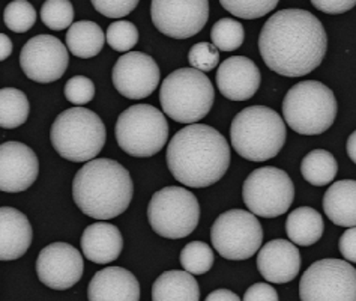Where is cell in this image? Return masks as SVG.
Masks as SVG:
<instances>
[{
    "instance_id": "19",
    "label": "cell",
    "mask_w": 356,
    "mask_h": 301,
    "mask_svg": "<svg viewBox=\"0 0 356 301\" xmlns=\"http://www.w3.org/2000/svg\"><path fill=\"white\" fill-rule=\"evenodd\" d=\"M257 270L270 284H287L299 275L301 253L292 241L273 240L260 249Z\"/></svg>"
},
{
    "instance_id": "14",
    "label": "cell",
    "mask_w": 356,
    "mask_h": 301,
    "mask_svg": "<svg viewBox=\"0 0 356 301\" xmlns=\"http://www.w3.org/2000/svg\"><path fill=\"white\" fill-rule=\"evenodd\" d=\"M70 63L67 47L51 35H36L27 41L20 53L23 72L36 83H53L65 74Z\"/></svg>"
},
{
    "instance_id": "24",
    "label": "cell",
    "mask_w": 356,
    "mask_h": 301,
    "mask_svg": "<svg viewBox=\"0 0 356 301\" xmlns=\"http://www.w3.org/2000/svg\"><path fill=\"white\" fill-rule=\"evenodd\" d=\"M154 301H199L200 289L188 271L172 270L159 276L152 286Z\"/></svg>"
},
{
    "instance_id": "38",
    "label": "cell",
    "mask_w": 356,
    "mask_h": 301,
    "mask_svg": "<svg viewBox=\"0 0 356 301\" xmlns=\"http://www.w3.org/2000/svg\"><path fill=\"white\" fill-rule=\"evenodd\" d=\"M313 6L325 14H343L348 13L356 5V0H310Z\"/></svg>"
},
{
    "instance_id": "31",
    "label": "cell",
    "mask_w": 356,
    "mask_h": 301,
    "mask_svg": "<svg viewBox=\"0 0 356 301\" xmlns=\"http://www.w3.org/2000/svg\"><path fill=\"white\" fill-rule=\"evenodd\" d=\"M3 22L9 31L24 33L31 31L36 22V11L27 0H13L5 8Z\"/></svg>"
},
{
    "instance_id": "30",
    "label": "cell",
    "mask_w": 356,
    "mask_h": 301,
    "mask_svg": "<svg viewBox=\"0 0 356 301\" xmlns=\"http://www.w3.org/2000/svg\"><path fill=\"white\" fill-rule=\"evenodd\" d=\"M213 252L203 241L188 242L181 252V265L193 276H200L208 272L213 265Z\"/></svg>"
},
{
    "instance_id": "10",
    "label": "cell",
    "mask_w": 356,
    "mask_h": 301,
    "mask_svg": "<svg viewBox=\"0 0 356 301\" xmlns=\"http://www.w3.org/2000/svg\"><path fill=\"white\" fill-rule=\"evenodd\" d=\"M242 197L250 213L257 217L275 219L289 211L295 201V185L290 176L274 166L252 171L243 183Z\"/></svg>"
},
{
    "instance_id": "5",
    "label": "cell",
    "mask_w": 356,
    "mask_h": 301,
    "mask_svg": "<svg viewBox=\"0 0 356 301\" xmlns=\"http://www.w3.org/2000/svg\"><path fill=\"white\" fill-rule=\"evenodd\" d=\"M51 145L62 158L74 163L93 160L106 145L107 131L95 111L83 107L63 110L50 130Z\"/></svg>"
},
{
    "instance_id": "26",
    "label": "cell",
    "mask_w": 356,
    "mask_h": 301,
    "mask_svg": "<svg viewBox=\"0 0 356 301\" xmlns=\"http://www.w3.org/2000/svg\"><path fill=\"white\" fill-rule=\"evenodd\" d=\"M106 35L95 22H77L70 26L67 32V47L70 52L81 59L95 58L104 49Z\"/></svg>"
},
{
    "instance_id": "33",
    "label": "cell",
    "mask_w": 356,
    "mask_h": 301,
    "mask_svg": "<svg viewBox=\"0 0 356 301\" xmlns=\"http://www.w3.org/2000/svg\"><path fill=\"white\" fill-rule=\"evenodd\" d=\"M280 0H220L227 13L243 20H254L274 11Z\"/></svg>"
},
{
    "instance_id": "9",
    "label": "cell",
    "mask_w": 356,
    "mask_h": 301,
    "mask_svg": "<svg viewBox=\"0 0 356 301\" xmlns=\"http://www.w3.org/2000/svg\"><path fill=\"white\" fill-rule=\"evenodd\" d=\"M147 220L159 237L168 240L188 237L200 220L197 197L184 187H164L154 193L149 202Z\"/></svg>"
},
{
    "instance_id": "3",
    "label": "cell",
    "mask_w": 356,
    "mask_h": 301,
    "mask_svg": "<svg viewBox=\"0 0 356 301\" xmlns=\"http://www.w3.org/2000/svg\"><path fill=\"white\" fill-rule=\"evenodd\" d=\"M133 194L129 172L111 158L89 160L72 181L74 202L83 214L97 220L119 217L128 210Z\"/></svg>"
},
{
    "instance_id": "42",
    "label": "cell",
    "mask_w": 356,
    "mask_h": 301,
    "mask_svg": "<svg viewBox=\"0 0 356 301\" xmlns=\"http://www.w3.org/2000/svg\"><path fill=\"white\" fill-rule=\"evenodd\" d=\"M13 53V41L5 33H0V62L8 59Z\"/></svg>"
},
{
    "instance_id": "34",
    "label": "cell",
    "mask_w": 356,
    "mask_h": 301,
    "mask_svg": "<svg viewBox=\"0 0 356 301\" xmlns=\"http://www.w3.org/2000/svg\"><path fill=\"white\" fill-rule=\"evenodd\" d=\"M107 43L116 52H129L138 43V31L136 24L127 20L115 22L107 29Z\"/></svg>"
},
{
    "instance_id": "2",
    "label": "cell",
    "mask_w": 356,
    "mask_h": 301,
    "mask_svg": "<svg viewBox=\"0 0 356 301\" xmlns=\"http://www.w3.org/2000/svg\"><path fill=\"white\" fill-rule=\"evenodd\" d=\"M167 166L176 181L191 188L217 184L230 166V146L218 130L191 124L172 137Z\"/></svg>"
},
{
    "instance_id": "22",
    "label": "cell",
    "mask_w": 356,
    "mask_h": 301,
    "mask_svg": "<svg viewBox=\"0 0 356 301\" xmlns=\"http://www.w3.org/2000/svg\"><path fill=\"white\" fill-rule=\"evenodd\" d=\"M81 252L95 263L116 261L124 250V237L115 224L98 222L89 224L81 235Z\"/></svg>"
},
{
    "instance_id": "37",
    "label": "cell",
    "mask_w": 356,
    "mask_h": 301,
    "mask_svg": "<svg viewBox=\"0 0 356 301\" xmlns=\"http://www.w3.org/2000/svg\"><path fill=\"white\" fill-rule=\"evenodd\" d=\"M99 14L108 18H122L137 8L140 0H90Z\"/></svg>"
},
{
    "instance_id": "29",
    "label": "cell",
    "mask_w": 356,
    "mask_h": 301,
    "mask_svg": "<svg viewBox=\"0 0 356 301\" xmlns=\"http://www.w3.org/2000/svg\"><path fill=\"white\" fill-rule=\"evenodd\" d=\"M211 40L218 50L233 52L243 44L245 31H243V26L233 18H221L212 26Z\"/></svg>"
},
{
    "instance_id": "36",
    "label": "cell",
    "mask_w": 356,
    "mask_h": 301,
    "mask_svg": "<svg viewBox=\"0 0 356 301\" xmlns=\"http://www.w3.org/2000/svg\"><path fill=\"white\" fill-rule=\"evenodd\" d=\"M65 97L74 106L88 105L95 97V84L84 75H76L65 84Z\"/></svg>"
},
{
    "instance_id": "20",
    "label": "cell",
    "mask_w": 356,
    "mask_h": 301,
    "mask_svg": "<svg viewBox=\"0 0 356 301\" xmlns=\"http://www.w3.org/2000/svg\"><path fill=\"white\" fill-rule=\"evenodd\" d=\"M88 298L90 301H138L140 284L131 271L107 267L92 277Z\"/></svg>"
},
{
    "instance_id": "17",
    "label": "cell",
    "mask_w": 356,
    "mask_h": 301,
    "mask_svg": "<svg viewBox=\"0 0 356 301\" xmlns=\"http://www.w3.org/2000/svg\"><path fill=\"white\" fill-rule=\"evenodd\" d=\"M40 173L35 150L22 142L0 145V192L22 193L32 187Z\"/></svg>"
},
{
    "instance_id": "43",
    "label": "cell",
    "mask_w": 356,
    "mask_h": 301,
    "mask_svg": "<svg viewBox=\"0 0 356 301\" xmlns=\"http://www.w3.org/2000/svg\"><path fill=\"white\" fill-rule=\"evenodd\" d=\"M355 142H356V133H353L349 136L348 139V155L352 160V163H356V154H355Z\"/></svg>"
},
{
    "instance_id": "7",
    "label": "cell",
    "mask_w": 356,
    "mask_h": 301,
    "mask_svg": "<svg viewBox=\"0 0 356 301\" xmlns=\"http://www.w3.org/2000/svg\"><path fill=\"white\" fill-rule=\"evenodd\" d=\"M339 105L334 92L317 80H304L290 88L283 101L287 125L302 136L322 134L337 118Z\"/></svg>"
},
{
    "instance_id": "6",
    "label": "cell",
    "mask_w": 356,
    "mask_h": 301,
    "mask_svg": "<svg viewBox=\"0 0 356 301\" xmlns=\"http://www.w3.org/2000/svg\"><path fill=\"white\" fill-rule=\"evenodd\" d=\"M215 91L208 75L194 68H181L164 79L159 102L168 118L181 124H195L211 111Z\"/></svg>"
},
{
    "instance_id": "40",
    "label": "cell",
    "mask_w": 356,
    "mask_h": 301,
    "mask_svg": "<svg viewBox=\"0 0 356 301\" xmlns=\"http://www.w3.org/2000/svg\"><path fill=\"white\" fill-rule=\"evenodd\" d=\"M355 238H356V229L355 226H352V228H349L348 231H346L341 238H340V242H339V247H340V252L341 255L348 259L349 262L355 263L356 262V247H355Z\"/></svg>"
},
{
    "instance_id": "27",
    "label": "cell",
    "mask_w": 356,
    "mask_h": 301,
    "mask_svg": "<svg viewBox=\"0 0 356 301\" xmlns=\"http://www.w3.org/2000/svg\"><path fill=\"white\" fill-rule=\"evenodd\" d=\"M301 172L307 183L316 187H323L334 181L337 172H339V163L326 149H314L304 157Z\"/></svg>"
},
{
    "instance_id": "1",
    "label": "cell",
    "mask_w": 356,
    "mask_h": 301,
    "mask_svg": "<svg viewBox=\"0 0 356 301\" xmlns=\"http://www.w3.org/2000/svg\"><path fill=\"white\" fill-rule=\"evenodd\" d=\"M327 50L323 24L305 9H283L268 18L259 36V52L269 70L284 77H302L322 63Z\"/></svg>"
},
{
    "instance_id": "16",
    "label": "cell",
    "mask_w": 356,
    "mask_h": 301,
    "mask_svg": "<svg viewBox=\"0 0 356 301\" xmlns=\"http://www.w3.org/2000/svg\"><path fill=\"white\" fill-rule=\"evenodd\" d=\"M84 271L81 253L68 242H53L36 259V275L45 286L56 291L70 289L80 281Z\"/></svg>"
},
{
    "instance_id": "32",
    "label": "cell",
    "mask_w": 356,
    "mask_h": 301,
    "mask_svg": "<svg viewBox=\"0 0 356 301\" xmlns=\"http://www.w3.org/2000/svg\"><path fill=\"white\" fill-rule=\"evenodd\" d=\"M41 20L51 31H63L74 22V6L70 0H45Z\"/></svg>"
},
{
    "instance_id": "13",
    "label": "cell",
    "mask_w": 356,
    "mask_h": 301,
    "mask_svg": "<svg viewBox=\"0 0 356 301\" xmlns=\"http://www.w3.org/2000/svg\"><path fill=\"white\" fill-rule=\"evenodd\" d=\"M152 23L165 36L186 40L197 35L209 18V0H152Z\"/></svg>"
},
{
    "instance_id": "15",
    "label": "cell",
    "mask_w": 356,
    "mask_h": 301,
    "mask_svg": "<svg viewBox=\"0 0 356 301\" xmlns=\"http://www.w3.org/2000/svg\"><path fill=\"white\" fill-rule=\"evenodd\" d=\"M161 71L151 56L142 52H129L120 56L113 67L116 91L129 100H143L158 88Z\"/></svg>"
},
{
    "instance_id": "21",
    "label": "cell",
    "mask_w": 356,
    "mask_h": 301,
    "mask_svg": "<svg viewBox=\"0 0 356 301\" xmlns=\"http://www.w3.org/2000/svg\"><path fill=\"white\" fill-rule=\"evenodd\" d=\"M33 238L31 222L11 206H0V261H15L24 256Z\"/></svg>"
},
{
    "instance_id": "12",
    "label": "cell",
    "mask_w": 356,
    "mask_h": 301,
    "mask_svg": "<svg viewBox=\"0 0 356 301\" xmlns=\"http://www.w3.org/2000/svg\"><path fill=\"white\" fill-rule=\"evenodd\" d=\"M302 301H355L356 271L348 261L321 259L312 263L299 281Z\"/></svg>"
},
{
    "instance_id": "41",
    "label": "cell",
    "mask_w": 356,
    "mask_h": 301,
    "mask_svg": "<svg viewBox=\"0 0 356 301\" xmlns=\"http://www.w3.org/2000/svg\"><path fill=\"white\" fill-rule=\"evenodd\" d=\"M241 297L229 289H217L206 297V301H239Z\"/></svg>"
},
{
    "instance_id": "11",
    "label": "cell",
    "mask_w": 356,
    "mask_h": 301,
    "mask_svg": "<svg viewBox=\"0 0 356 301\" xmlns=\"http://www.w3.org/2000/svg\"><path fill=\"white\" fill-rule=\"evenodd\" d=\"M211 241L224 259L245 261L254 256L261 247L264 229L252 213L230 210L213 222Z\"/></svg>"
},
{
    "instance_id": "18",
    "label": "cell",
    "mask_w": 356,
    "mask_h": 301,
    "mask_svg": "<svg viewBox=\"0 0 356 301\" xmlns=\"http://www.w3.org/2000/svg\"><path fill=\"white\" fill-rule=\"evenodd\" d=\"M260 82V70L245 56H232L220 65L217 72L220 92L232 101H247L254 97Z\"/></svg>"
},
{
    "instance_id": "23",
    "label": "cell",
    "mask_w": 356,
    "mask_h": 301,
    "mask_svg": "<svg viewBox=\"0 0 356 301\" xmlns=\"http://www.w3.org/2000/svg\"><path fill=\"white\" fill-rule=\"evenodd\" d=\"M323 210L334 224L352 228L356 223V183L343 180L334 183L323 196Z\"/></svg>"
},
{
    "instance_id": "35",
    "label": "cell",
    "mask_w": 356,
    "mask_h": 301,
    "mask_svg": "<svg viewBox=\"0 0 356 301\" xmlns=\"http://www.w3.org/2000/svg\"><path fill=\"white\" fill-rule=\"evenodd\" d=\"M191 68L202 72L212 71L220 63V50L211 43H197L188 53Z\"/></svg>"
},
{
    "instance_id": "39",
    "label": "cell",
    "mask_w": 356,
    "mask_h": 301,
    "mask_svg": "<svg viewBox=\"0 0 356 301\" xmlns=\"http://www.w3.org/2000/svg\"><path fill=\"white\" fill-rule=\"evenodd\" d=\"M245 301H278L280 295L277 291L268 284H256L252 285L245 294H243Z\"/></svg>"
},
{
    "instance_id": "8",
    "label": "cell",
    "mask_w": 356,
    "mask_h": 301,
    "mask_svg": "<svg viewBox=\"0 0 356 301\" xmlns=\"http://www.w3.org/2000/svg\"><path fill=\"white\" fill-rule=\"evenodd\" d=\"M118 145L131 157L147 158L158 154L168 139L163 111L151 105H136L124 110L116 122Z\"/></svg>"
},
{
    "instance_id": "28",
    "label": "cell",
    "mask_w": 356,
    "mask_h": 301,
    "mask_svg": "<svg viewBox=\"0 0 356 301\" xmlns=\"http://www.w3.org/2000/svg\"><path fill=\"white\" fill-rule=\"evenodd\" d=\"M31 105L26 93L15 88L0 89V127L13 130L29 118Z\"/></svg>"
},
{
    "instance_id": "4",
    "label": "cell",
    "mask_w": 356,
    "mask_h": 301,
    "mask_svg": "<svg viewBox=\"0 0 356 301\" xmlns=\"http://www.w3.org/2000/svg\"><path fill=\"white\" fill-rule=\"evenodd\" d=\"M287 131L278 113L265 106L241 110L230 125L232 146L248 162H268L286 144Z\"/></svg>"
},
{
    "instance_id": "25",
    "label": "cell",
    "mask_w": 356,
    "mask_h": 301,
    "mask_svg": "<svg viewBox=\"0 0 356 301\" xmlns=\"http://www.w3.org/2000/svg\"><path fill=\"white\" fill-rule=\"evenodd\" d=\"M325 223L322 215L310 206H301L289 214L286 220V232L296 246H313L322 238Z\"/></svg>"
}]
</instances>
